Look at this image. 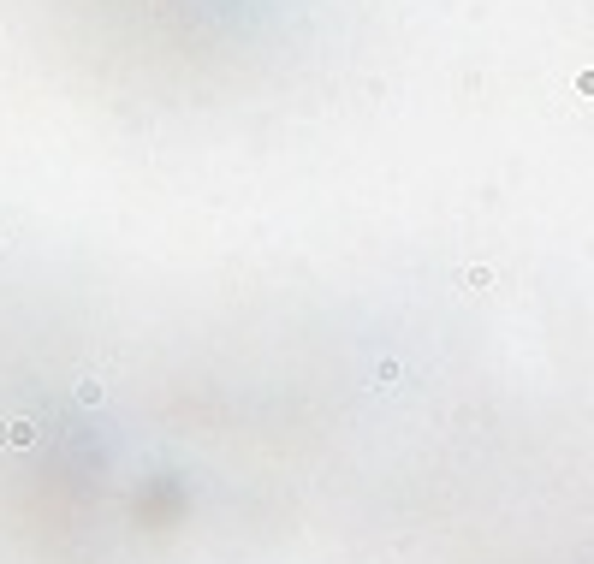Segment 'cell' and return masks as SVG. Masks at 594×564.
<instances>
[{
	"mask_svg": "<svg viewBox=\"0 0 594 564\" xmlns=\"http://www.w3.org/2000/svg\"><path fill=\"white\" fill-rule=\"evenodd\" d=\"M42 440V428L30 416H0V452H30Z\"/></svg>",
	"mask_w": 594,
	"mask_h": 564,
	"instance_id": "obj_1",
	"label": "cell"
},
{
	"mask_svg": "<svg viewBox=\"0 0 594 564\" xmlns=\"http://www.w3.org/2000/svg\"><path fill=\"white\" fill-rule=\"evenodd\" d=\"M458 286H464V291H487L493 273H487V268H464V273H458Z\"/></svg>",
	"mask_w": 594,
	"mask_h": 564,
	"instance_id": "obj_2",
	"label": "cell"
},
{
	"mask_svg": "<svg viewBox=\"0 0 594 564\" xmlns=\"http://www.w3.org/2000/svg\"><path fill=\"white\" fill-rule=\"evenodd\" d=\"M0 250H6V238H0Z\"/></svg>",
	"mask_w": 594,
	"mask_h": 564,
	"instance_id": "obj_3",
	"label": "cell"
}]
</instances>
